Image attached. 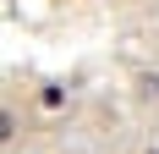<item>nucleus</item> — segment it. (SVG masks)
<instances>
[{
  "mask_svg": "<svg viewBox=\"0 0 159 154\" xmlns=\"http://www.w3.org/2000/svg\"><path fill=\"white\" fill-rule=\"evenodd\" d=\"M11 132H16V121H11V116H6V110H0V143L11 138Z\"/></svg>",
  "mask_w": 159,
  "mask_h": 154,
  "instance_id": "nucleus-1",
  "label": "nucleus"
},
{
  "mask_svg": "<svg viewBox=\"0 0 159 154\" xmlns=\"http://www.w3.org/2000/svg\"><path fill=\"white\" fill-rule=\"evenodd\" d=\"M148 154H159V149H148Z\"/></svg>",
  "mask_w": 159,
  "mask_h": 154,
  "instance_id": "nucleus-2",
  "label": "nucleus"
}]
</instances>
